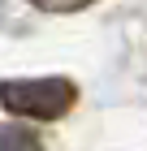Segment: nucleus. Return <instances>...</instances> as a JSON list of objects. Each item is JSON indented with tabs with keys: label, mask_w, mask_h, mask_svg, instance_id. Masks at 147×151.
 <instances>
[{
	"label": "nucleus",
	"mask_w": 147,
	"mask_h": 151,
	"mask_svg": "<svg viewBox=\"0 0 147 151\" xmlns=\"http://www.w3.org/2000/svg\"><path fill=\"white\" fill-rule=\"evenodd\" d=\"M0 151H43V138L30 125L9 121V125H0Z\"/></svg>",
	"instance_id": "2"
},
{
	"label": "nucleus",
	"mask_w": 147,
	"mask_h": 151,
	"mask_svg": "<svg viewBox=\"0 0 147 151\" xmlns=\"http://www.w3.org/2000/svg\"><path fill=\"white\" fill-rule=\"evenodd\" d=\"M78 104V86L69 78H4L0 82V108L30 121H61Z\"/></svg>",
	"instance_id": "1"
},
{
	"label": "nucleus",
	"mask_w": 147,
	"mask_h": 151,
	"mask_svg": "<svg viewBox=\"0 0 147 151\" xmlns=\"http://www.w3.org/2000/svg\"><path fill=\"white\" fill-rule=\"evenodd\" d=\"M35 9H43V13H78V9H87L91 0H30Z\"/></svg>",
	"instance_id": "3"
}]
</instances>
